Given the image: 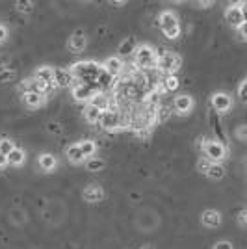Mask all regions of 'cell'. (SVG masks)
Returning <instances> with one entry per match:
<instances>
[{"label":"cell","mask_w":247,"mask_h":249,"mask_svg":"<svg viewBox=\"0 0 247 249\" xmlns=\"http://www.w3.org/2000/svg\"><path fill=\"white\" fill-rule=\"evenodd\" d=\"M101 71H103V67H101L99 63L80 62V63H74V65H72L71 73H72L74 78H78L82 84H88V86L95 88L97 91H101V89H99V86H97V78H99Z\"/></svg>","instance_id":"cell-1"},{"label":"cell","mask_w":247,"mask_h":249,"mask_svg":"<svg viewBox=\"0 0 247 249\" xmlns=\"http://www.w3.org/2000/svg\"><path fill=\"white\" fill-rule=\"evenodd\" d=\"M134 60H136V65L138 67H141V69H151V67H155L158 65V54L153 47H138L134 52Z\"/></svg>","instance_id":"cell-2"},{"label":"cell","mask_w":247,"mask_h":249,"mask_svg":"<svg viewBox=\"0 0 247 249\" xmlns=\"http://www.w3.org/2000/svg\"><path fill=\"white\" fill-rule=\"evenodd\" d=\"M160 26H162V32L167 39H176L180 36V26H178L176 15L173 11H164L160 15Z\"/></svg>","instance_id":"cell-3"},{"label":"cell","mask_w":247,"mask_h":249,"mask_svg":"<svg viewBox=\"0 0 247 249\" xmlns=\"http://www.w3.org/2000/svg\"><path fill=\"white\" fill-rule=\"evenodd\" d=\"M158 69L164 71V73H175L176 69L180 67V58L173 54V52H165V51H158Z\"/></svg>","instance_id":"cell-4"},{"label":"cell","mask_w":247,"mask_h":249,"mask_svg":"<svg viewBox=\"0 0 247 249\" xmlns=\"http://www.w3.org/2000/svg\"><path fill=\"white\" fill-rule=\"evenodd\" d=\"M203 151H205V158H208V160L214 162V164H219L221 160L227 158L225 145H223V143H217V142H205Z\"/></svg>","instance_id":"cell-5"},{"label":"cell","mask_w":247,"mask_h":249,"mask_svg":"<svg viewBox=\"0 0 247 249\" xmlns=\"http://www.w3.org/2000/svg\"><path fill=\"white\" fill-rule=\"evenodd\" d=\"M95 93H99V91H97L95 88H91V86H88V84H78V86L72 88V97H74L76 101H80V103L89 104V101L93 99Z\"/></svg>","instance_id":"cell-6"},{"label":"cell","mask_w":247,"mask_h":249,"mask_svg":"<svg viewBox=\"0 0 247 249\" xmlns=\"http://www.w3.org/2000/svg\"><path fill=\"white\" fill-rule=\"evenodd\" d=\"M121 114L119 112H113V110H106L103 112L101 115V121L99 123L103 124V128H108V130H112V128H117V126H121Z\"/></svg>","instance_id":"cell-7"},{"label":"cell","mask_w":247,"mask_h":249,"mask_svg":"<svg viewBox=\"0 0 247 249\" xmlns=\"http://www.w3.org/2000/svg\"><path fill=\"white\" fill-rule=\"evenodd\" d=\"M225 19L230 26L240 28L244 24V15H242V6L240 4H232L229 10L225 11Z\"/></svg>","instance_id":"cell-8"},{"label":"cell","mask_w":247,"mask_h":249,"mask_svg":"<svg viewBox=\"0 0 247 249\" xmlns=\"http://www.w3.org/2000/svg\"><path fill=\"white\" fill-rule=\"evenodd\" d=\"M212 106H214L216 112L225 114V112L230 110V106H232V99H230L227 93H216L214 97H212Z\"/></svg>","instance_id":"cell-9"},{"label":"cell","mask_w":247,"mask_h":249,"mask_svg":"<svg viewBox=\"0 0 247 249\" xmlns=\"http://www.w3.org/2000/svg\"><path fill=\"white\" fill-rule=\"evenodd\" d=\"M74 80V76L69 69H54V86L58 88H69Z\"/></svg>","instance_id":"cell-10"},{"label":"cell","mask_w":247,"mask_h":249,"mask_svg":"<svg viewBox=\"0 0 247 249\" xmlns=\"http://www.w3.org/2000/svg\"><path fill=\"white\" fill-rule=\"evenodd\" d=\"M86 45H88V39H86L84 32L76 30V34L69 39V51H72L74 54H78V52H82L84 49H86Z\"/></svg>","instance_id":"cell-11"},{"label":"cell","mask_w":247,"mask_h":249,"mask_svg":"<svg viewBox=\"0 0 247 249\" xmlns=\"http://www.w3.org/2000/svg\"><path fill=\"white\" fill-rule=\"evenodd\" d=\"M201 221L206 227H219L221 225V214L217 210H205L203 216H201Z\"/></svg>","instance_id":"cell-12"},{"label":"cell","mask_w":247,"mask_h":249,"mask_svg":"<svg viewBox=\"0 0 247 249\" xmlns=\"http://www.w3.org/2000/svg\"><path fill=\"white\" fill-rule=\"evenodd\" d=\"M84 199L86 201H89V203H97V201H101L104 197V192L101 186H97V184H91V186H88L84 190Z\"/></svg>","instance_id":"cell-13"},{"label":"cell","mask_w":247,"mask_h":249,"mask_svg":"<svg viewBox=\"0 0 247 249\" xmlns=\"http://www.w3.org/2000/svg\"><path fill=\"white\" fill-rule=\"evenodd\" d=\"M123 62L119 60V58H110V60H106V63H104V71L106 73H110L115 78L117 74L123 73Z\"/></svg>","instance_id":"cell-14"},{"label":"cell","mask_w":247,"mask_h":249,"mask_svg":"<svg viewBox=\"0 0 247 249\" xmlns=\"http://www.w3.org/2000/svg\"><path fill=\"white\" fill-rule=\"evenodd\" d=\"M35 80L47 84V86H52L54 84V69H51V67H39L35 71Z\"/></svg>","instance_id":"cell-15"},{"label":"cell","mask_w":247,"mask_h":249,"mask_svg":"<svg viewBox=\"0 0 247 249\" xmlns=\"http://www.w3.org/2000/svg\"><path fill=\"white\" fill-rule=\"evenodd\" d=\"M89 104H91V106H95V108H99L101 112H106V110H110V99H108V97H106L104 93H101V91L93 95V99L89 101Z\"/></svg>","instance_id":"cell-16"},{"label":"cell","mask_w":247,"mask_h":249,"mask_svg":"<svg viewBox=\"0 0 247 249\" xmlns=\"http://www.w3.org/2000/svg\"><path fill=\"white\" fill-rule=\"evenodd\" d=\"M97 86H99L101 93L106 91V89H110V88H113V76L110 73H106L104 67H103V71H101V74H99V78H97Z\"/></svg>","instance_id":"cell-17"},{"label":"cell","mask_w":247,"mask_h":249,"mask_svg":"<svg viewBox=\"0 0 247 249\" xmlns=\"http://www.w3.org/2000/svg\"><path fill=\"white\" fill-rule=\"evenodd\" d=\"M192 106H194V101H192V97H188V95H180V97H176L175 99V108L180 112V114L190 112Z\"/></svg>","instance_id":"cell-18"},{"label":"cell","mask_w":247,"mask_h":249,"mask_svg":"<svg viewBox=\"0 0 247 249\" xmlns=\"http://www.w3.org/2000/svg\"><path fill=\"white\" fill-rule=\"evenodd\" d=\"M43 103H45V95L34 93V91L24 93V104H26V106H30V108H37V106H41Z\"/></svg>","instance_id":"cell-19"},{"label":"cell","mask_w":247,"mask_h":249,"mask_svg":"<svg viewBox=\"0 0 247 249\" xmlns=\"http://www.w3.org/2000/svg\"><path fill=\"white\" fill-rule=\"evenodd\" d=\"M101 115H103V112H101L99 108L91 106V104H88L86 110H84V117H86L89 123H99V121H101Z\"/></svg>","instance_id":"cell-20"},{"label":"cell","mask_w":247,"mask_h":249,"mask_svg":"<svg viewBox=\"0 0 247 249\" xmlns=\"http://www.w3.org/2000/svg\"><path fill=\"white\" fill-rule=\"evenodd\" d=\"M67 158H69V162H72V164H80L86 156L82 155L80 145H71L67 147Z\"/></svg>","instance_id":"cell-21"},{"label":"cell","mask_w":247,"mask_h":249,"mask_svg":"<svg viewBox=\"0 0 247 249\" xmlns=\"http://www.w3.org/2000/svg\"><path fill=\"white\" fill-rule=\"evenodd\" d=\"M132 52H136V41L134 37H128V39H124L121 45H119V56H130Z\"/></svg>","instance_id":"cell-22"},{"label":"cell","mask_w":247,"mask_h":249,"mask_svg":"<svg viewBox=\"0 0 247 249\" xmlns=\"http://www.w3.org/2000/svg\"><path fill=\"white\" fill-rule=\"evenodd\" d=\"M22 162H24V151L19 149V147H15L10 155H8V164H11V166H21Z\"/></svg>","instance_id":"cell-23"},{"label":"cell","mask_w":247,"mask_h":249,"mask_svg":"<svg viewBox=\"0 0 247 249\" xmlns=\"http://www.w3.org/2000/svg\"><path fill=\"white\" fill-rule=\"evenodd\" d=\"M206 175L210 177V178H223L225 177V167L221 166V164H210L208 167V171H206Z\"/></svg>","instance_id":"cell-24"},{"label":"cell","mask_w":247,"mask_h":249,"mask_svg":"<svg viewBox=\"0 0 247 249\" xmlns=\"http://www.w3.org/2000/svg\"><path fill=\"white\" fill-rule=\"evenodd\" d=\"M78 145H80V151H82L84 156H93L95 151H97V145H95V142H91V140H84Z\"/></svg>","instance_id":"cell-25"},{"label":"cell","mask_w":247,"mask_h":249,"mask_svg":"<svg viewBox=\"0 0 247 249\" xmlns=\"http://www.w3.org/2000/svg\"><path fill=\"white\" fill-rule=\"evenodd\" d=\"M39 166L45 169V171H51L56 166V158L52 155H41L39 156Z\"/></svg>","instance_id":"cell-26"},{"label":"cell","mask_w":247,"mask_h":249,"mask_svg":"<svg viewBox=\"0 0 247 249\" xmlns=\"http://www.w3.org/2000/svg\"><path fill=\"white\" fill-rule=\"evenodd\" d=\"M165 91H175L176 88H178V78H176L175 74H167L164 78V82H162Z\"/></svg>","instance_id":"cell-27"},{"label":"cell","mask_w":247,"mask_h":249,"mask_svg":"<svg viewBox=\"0 0 247 249\" xmlns=\"http://www.w3.org/2000/svg\"><path fill=\"white\" fill-rule=\"evenodd\" d=\"M13 149H15V145H13L11 140H8V138H2V140H0V155L8 156Z\"/></svg>","instance_id":"cell-28"},{"label":"cell","mask_w":247,"mask_h":249,"mask_svg":"<svg viewBox=\"0 0 247 249\" xmlns=\"http://www.w3.org/2000/svg\"><path fill=\"white\" fill-rule=\"evenodd\" d=\"M86 167H88V171H101L104 167V162L101 160V158H89L88 160V164H86Z\"/></svg>","instance_id":"cell-29"},{"label":"cell","mask_w":247,"mask_h":249,"mask_svg":"<svg viewBox=\"0 0 247 249\" xmlns=\"http://www.w3.org/2000/svg\"><path fill=\"white\" fill-rule=\"evenodd\" d=\"M13 76H15V73L11 71L10 67H4V69L0 71V82H8V80H13Z\"/></svg>","instance_id":"cell-30"},{"label":"cell","mask_w":247,"mask_h":249,"mask_svg":"<svg viewBox=\"0 0 247 249\" xmlns=\"http://www.w3.org/2000/svg\"><path fill=\"white\" fill-rule=\"evenodd\" d=\"M238 97H240V101H242V103L247 104V80L246 82H242V86H240V89H238Z\"/></svg>","instance_id":"cell-31"},{"label":"cell","mask_w":247,"mask_h":249,"mask_svg":"<svg viewBox=\"0 0 247 249\" xmlns=\"http://www.w3.org/2000/svg\"><path fill=\"white\" fill-rule=\"evenodd\" d=\"M169 114H171V112H169V108H158V110H156V117H158V121H165V119L169 117Z\"/></svg>","instance_id":"cell-32"},{"label":"cell","mask_w":247,"mask_h":249,"mask_svg":"<svg viewBox=\"0 0 247 249\" xmlns=\"http://www.w3.org/2000/svg\"><path fill=\"white\" fill-rule=\"evenodd\" d=\"M15 6H17V10L22 11V13H30L32 11V2H17Z\"/></svg>","instance_id":"cell-33"},{"label":"cell","mask_w":247,"mask_h":249,"mask_svg":"<svg viewBox=\"0 0 247 249\" xmlns=\"http://www.w3.org/2000/svg\"><path fill=\"white\" fill-rule=\"evenodd\" d=\"M47 128H49L51 132H54V134H60V132H62V126H60L58 123H49L47 124Z\"/></svg>","instance_id":"cell-34"},{"label":"cell","mask_w":247,"mask_h":249,"mask_svg":"<svg viewBox=\"0 0 247 249\" xmlns=\"http://www.w3.org/2000/svg\"><path fill=\"white\" fill-rule=\"evenodd\" d=\"M238 34H240V37H242L244 41H247V22H244V24L238 28Z\"/></svg>","instance_id":"cell-35"},{"label":"cell","mask_w":247,"mask_h":249,"mask_svg":"<svg viewBox=\"0 0 247 249\" xmlns=\"http://www.w3.org/2000/svg\"><path fill=\"white\" fill-rule=\"evenodd\" d=\"M214 249H234V248H232L230 242H217L216 246H214Z\"/></svg>","instance_id":"cell-36"},{"label":"cell","mask_w":247,"mask_h":249,"mask_svg":"<svg viewBox=\"0 0 247 249\" xmlns=\"http://www.w3.org/2000/svg\"><path fill=\"white\" fill-rule=\"evenodd\" d=\"M6 37H8V30H6V26L0 24V43L6 41Z\"/></svg>","instance_id":"cell-37"},{"label":"cell","mask_w":247,"mask_h":249,"mask_svg":"<svg viewBox=\"0 0 247 249\" xmlns=\"http://www.w3.org/2000/svg\"><path fill=\"white\" fill-rule=\"evenodd\" d=\"M238 138H247V126H242V128H238Z\"/></svg>","instance_id":"cell-38"},{"label":"cell","mask_w":247,"mask_h":249,"mask_svg":"<svg viewBox=\"0 0 247 249\" xmlns=\"http://www.w3.org/2000/svg\"><path fill=\"white\" fill-rule=\"evenodd\" d=\"M242 6V15H244V22H247V2L240 4Z\"/></svg>","instance_id":"cell-39"},{"label":"cell","mask_w":247,"mask_h":249,"mask_svg":"<svg viewBox=\"0 0 247 249\" xmlns=\"http://www.w3.org/2000/svg\"><path fill=\"white\" fill-rule=\"evenodd\" d=\"M240 223H244L247 227V210H244V212L240 214Z\"/></svg>","instance_id":"cell-40"},{"label":"cell","mask_w":247,"mask_h":249,"mask_svg":"<svg viewBox=\"0 0 247 249\" xmlns=\"http://www.w3.org/2000/svg\"><path fill=\"white\" fill-rule=\"evenodd\" d=\"M6 166H8V156L0 155V169H2V167H6Z\"/></svg>","instance_id":"cell-41"}]
</instances>
